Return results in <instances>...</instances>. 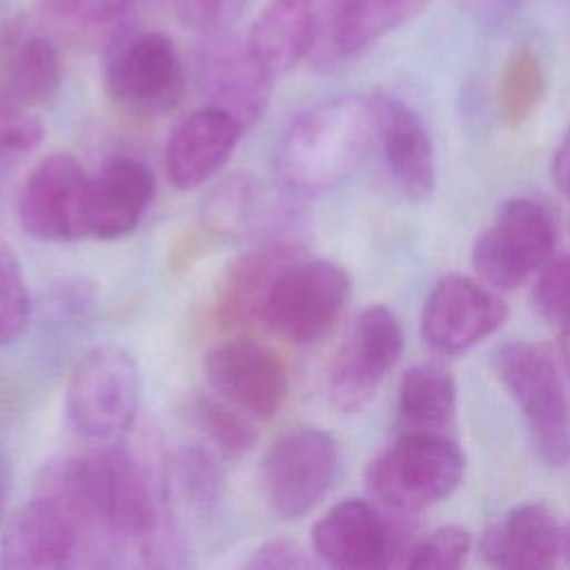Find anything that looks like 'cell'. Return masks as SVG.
Returning <instances> with one entry per match:
<instances>
[{"label": "cell", "mask_w": 570, "mask_h": 570, "mask_svg": "<svg viewBox=\"0 0 570 570\" xmlns=\"http://www.w3.org/2000/svg\"><path fill=\"white\" fill-rule=\"evenodd\" d=\"M557 354H559V367L570 379V327H561L559 343H557Z\"/></svg>", "instance_id": "38"}, {"label": "cell", "mask_w": 570, "mask_h": 570, "mask_svg": "<svg viewBox=\"0 0 570 570\" xmlns=\"http://www.w3.org/2000/svg\"><path fill=\"white\" fill-rule=\"evenodd\" d=\"M87 194L89 176L85 167L71 154H47L31 167L18 189V223L36 240L87 238Z\"/></svg>", "instance_id": "10"}, {"label": "cell", "mask_w": 570, "mask_h": 570, "mask_svg": "<svg viewBox=\"0 0 570 570\" xmlns=\"http://www.w3.org/2000/svg\"><path fill=\"white\" fill-rule=\"evenodd\" d=\"M243 125L220 107L205 105L187 114L165 147V169L178 191H191L220 171L238 145Z\"/></svg>", "instance_id": "19"}, {"label": "cell", "mask_w": 570, "mask_h": 570, "mask_svg": "<svg viewBox=\"0 0 570 570\" xmlns=\"http://www.w3.org/2000/svg\"><path fill=\"white\" fill-rule=\"evenodd\" d=\"M156 194L154 171L138 158L111 156L89 176L87 236L116 240L131 234Z\"/></svg>", "instance_id": "20"}, {"label": "cell", "mask_w": 570, "mask_h": 570, "mask_svg": "<svg viewBox=\"0 0 570 570\" xmlns=\"http://www.w3.org/2000/svg\"><path fill=\"white\" fill-rule=\"evenodd\" d=\"M318 38L314 0H269L256 16L245 42L261 67L276 76L305 60Z\"/></svg>", "instance_id": "22"}, {"label": "cell", "mask_w": 570, "mask_h": 570, "mask_svg": "<svg viewBox=\"0 0 570 570\" xmlns=\"http://www.w3.org/2000/svg\"><path fill=\"white\" fill-rule=\"evenodd\" d=\"M523 0H461L468 11L476 13L483 20H503L519 11Z\"/></svg>", "instance_id": "36"}, {"label": "cell", "mask_w": 570, "mask_h": 570, "mask_svg": "<svg viewBox=\"0 0 570 570\" xmlns=\"http://www.w3.org/2000/svg\"><path fill=\"white\" fill-rule=\"evenodd\" d=\"M508 318L499 292L479 278L448 274L434 283L421 309V336L439 354H463Z\"/></svg>", "instance_id": "11"}, {"label": "cell", "mask_w": 570, "mask_h": 570, "mask_svg": "<svg viewBox=\"0 0 570 570\" xmlns=\"http://www.w3.org/2000/svg\"><path fill=\"white\" fill-rule=\"evenodd\" d=\"M456 421V383L439 365H414L401 383L396 396V432L452 434Z\"/></svg>", "instance_id": "25"}, {"label": "cell", "mask_w": 570, "mask_h": 570, "mask_svg": "<svg viewBox=\"0 0 570 570\" xmlns=\"http://www.w3.org/2000/svg\"><path fill=\"white\" fill-rule=\"evenodd\" d=\"M465 476V454L454 434L396 432L367 465L370 494L390 512L414 514L448 499Z\"/></svg>", "instance_id": "2"}, {"label": "cell", "mask_w": 570, "mask_h": 570, "mask_svg": "<svg viewBox=\"0 0 570 570\" xmlns=\"http://www.w3.org/2000/svg\"><path fill=\"white\" fill-rule=\"evenodd\" d=\"M62 85V58L56 45L36 33L11 36L0 47V100L40 107Z\"/></svg>", "instance_id": "23"}, {"label": "cell", "mask_w": 570, "mask_h": 570, "mask_svg": "<svg viewBox=\"0 0 570 570\" xmlns=\"http://www.w3.org/2000/svg\"><path fill=\"white\" fill-rule=\"evenodd\" d=\"M552 178H554V185L559 187V191L566 198H570V127H568V131L563 134L561 142L554 149Z\"/></svg>", "instance_id": "37"}, {"label": "cell", "mask_w": 570, "mask_h": 570, "mask_svg": "<svg viewBox=\"0 0 570 570\" xmlns=\"http://www.w3.org/2000/svg\"><path fill=\"white\" fill-rule=\"evenodd\" d=\"M352 294L347 272L323 258H298L276 281L265 327L296 345L323 341L341 321Z\"/></svg>", "instance_id": "6"}, {"label": "cell", "mask_w": 570, "mask_h": 570, "mask_svg": "<svg viewBox=\"0 0 570 570\" xmlns=\"http://www.w3.org/2000/svg\"><path fill=\"white\" fill-rule=\"evenodd\" d=\"M82 532L76 519L53 499L33 492L4 525L0 568L60 570L80 561Z\"/></svg>", "instance_id": "14"}, {"label": "cell", "mask_w": 570, "mask_h": 570, "mask_svg": "<svg viewBox=\"0 0 570 570\" xmlns=\"http://www.w3.org/2000/svg\"><path fill=\"white\" fill-rule=\"evenodd\" d=\"M7 492H9V472H7V461H4V456L0 452V514L4 510Z\"/></svg>", "instance_id": "39"}, {"label": "cell", "mask_w": 570, "mask_h": 570, "mask_svg": "<svg viewBox=\"0 0 570 570\" xmlns=\"http://www.w3.org/2000/svg\"><path fill=\"white\" fill-rule=\"evenodd\" d=\"M38 7L65 22L100 27L118 20L127 11L129 0H38Z\"/></svg>", "instance_id": "33"}, {"label": "cell", "mask_w": 570, "mask_h": 570, "mask_svg": "<svg viewBox=\"0 0 570 570\" xmlns=\"http://www.w3.org/2000/svg\"><path fill=\"white\" fill-rule=\"evenodd\" d=\"M31 321V296L16 252L0 243V347L13 345Z\"/></svg>", "instance_id": "29"}, {"label": "cell", "mask_w": 570, "mask_h": 570, "mask_svg": "<svg viewBox=\"0 0 570 570\" xmlns=\"http://www.w3.org/2000/svg\"><path fill=\"white\" fill-rule=\"evenodd\" d=\"M403 354V327L396 314L374 303L358 312L327 372V394L341 412L363 410Z\"/></svg>", "instance_id": "9"}, {"label": "cell", "mask_w": 570, "mask_h": 570, "mask_svg": "<svg viewBox=\"0 0 570 570\" xmlns=\"http://www.w3.org/2000/svg\"><path fill=\"white\" fill-rule=\"evenodd\" d=\"M428 0H325L309 56L318 65L352 60L387 33L414 20Z\"/></svg>", "instance_id": "17"}, {"label": "cell", "mask_w": 570, "mask_h": 570, "mask_svg": "<svg viewBox=\"0 0 570 570\" xmlns=\"http://www.w3.org/2000/svg\"><path fill=\"white\" fill-rule=\"evenodd\" d=\"M566 532L543 503H521L488 525L479 554L488 566L505 570L550 568L563 554Z\"/></svg>", "instance_id": "21"}, {"label": "cell", "mask_w": 570, "mask_h": 570, "mask_svg": "<svg viewBox=\"0 0 570 570\" xmlns=\"http://www.w3.org/2000/svg\"><path fill=\"white\" fill-rule=\"evenodd\" d=\"M207 220L223 234L258 236L276 240V229L287 225L294 209L287 200L274 194L252 176H232L218 185L205 205Z\"/></svg>", "instance_id": "24"}, {"label": "cell", "mask_w": 570, "mask_h": 570, "mask_svg": "<svg viewBox=\"0 0 570 570\" xmlns=\"http://www.w3.org/2000/svg\"><path fill=\"white\" fill-rule=\"evenodd\" d=\"M532 305L546 321L570 327V254L552 256L537 272Z\"/></svg>", "instance_id": "31"}, {"label": "cell", "mask_w": 570, "mask_h": 570, "mask_svg": "<svg viewBox=\"0 0 570 570\" xmlns=\"http://www.w3.org/2000/svg\"><path fill=\"white\" fill-rule=\"evenodd\" d=\"M372 142V96H334L289 122L276 147V174L294 194L325 191L361 165Z\"/></svg>", "instance_id": "1"}, {"label": "cell", "mask_w": 570, "mask_h": 570, "mask_svg": "<svg viewBox=\"0 0 570 570\" xmlns=\"http://www.w3.org/2000/svg\"><path fill=\"white\" fill-rule=\"evenodd\" d=\"M272 80L274 76L261 67L247 42L220 33H214V40L198 58V82L209 105L232 114L243 129L263 118L272 96Z\"/></svg>", "instance_id": "18"}, {"label": "cell", "mask_w": 570, "mask_h": 570, "mask_svg": "<svg viewBox=\"0 0 570 570\" xmlns=\"http://www.w3.org/2000/svg\"><path fill=\"white\" fill-rule=\"evenodd\" d=\"M42 138L45 127L29 107L0 100V167L29 156Z\"/></svg>", "instance_id": "32"}, {"label": "cell", "mask_w": 570, "mask_h": 570, "mask_svg": "<svg viewBox=\"0 0 570 570\" xmlns=\"http://www.w3.org/2000/svg\"><path fill=\"white\" fill-rule=\"evenodd\" d=\"M243 4L245 0H174L178 18L207 36L223 33L238 18Z\"/></svg>", "instance_id": "34"}, {"label": "cell", "mask_w": 570, "mask_h": 570, "mask_svg": "<svg viewBox=\"0 0 570 570\" xmlns=\"http://www.w3.org/2000/svg\"><path fill=\"white\" fill-rule=\"evenodd\" d=\"M374 140L387 171L410 200H428L436 185V158L423 118L403 98L385 91L372 94Z\"/></svg>", "instance_id": "15"}, {"label": "cell", "mask_w": 570, "mask_h": 570, "mask_svg": "<svg viewBox=\"0 0 570 570\" xmlns=\"http://www.w3.org/2000/svg\"><path fill=\"white\" fill-rule=\"evenodd\" d=\"M303 245L289 238L265 240L236 256L216 285V321L225 330L265 325V309L278 276L298 258Z\"/></svg>", "instance_id": "16"}, {"label": "cell", "mask_w": 570, "mask_h": 570, "mask_svg": "<svg viewBox=\"0 0 570 570\" xmlns=\"http://www.w3.org/2000/svg\"><path fill=\"white\" fill-rule=\"evenodd\" d=\"M309 566L312 561L305 550L289 539H269L245 561V568L252 570H303Z\"/></svg>", "instance_id": "35"}, {"label": "cell", "mask_w": 570, "mask_h": 570, "mask_svg": "<svg viewBox=\"0 0 570 570\" xmlns=\"http://www.w3.org/2000/svg\"><path fill=\"white\" fill-rule=\"evenodd\" d=\"M205 374L223 401L254 421L276 416L289 394L285 361L269 345L249 338L227 341L209 350Z\"/></svg>", "instance_id": "12"}, {"label": "cell", "mask_w": 570, "mask_h": 570, "mask_svg": "<svg viewBox=\"0 0 570 570\" xmlns=\"http://www.w3.org/2000/svg\"><path fill=\"white\" fill-rule=\"evenodd\" d=\"M140 370L120 345H94L73 363L65 387V414L87 443H118L134 425L140 405Z\"/></svg>", "instance_id": "3"}, {"label": "cell", "mask_w": 570, "mask_h": 570, "mask_svg": "<svg viewBox=\"0 0 570 570\" xmlns=\"http://www.w3.org/2000/svg\"><path fill=\"white\" fill-rule=\"evenodd\" d=\"M312 548L334 568L379 570L396 563L401 537L376 505L363 499L334 503L312 528Z\"/></svg>", "instance_id": "13"}, {"label": "cell", "mask_w": 570, "mask_h": 570, "mask_svg": "<svg viewBox=\"0 0 570 570\" xmlns=\"http://www.w3.org/2000/svg\"><path fill=\"white\" fill-rule=\"evenodd\" d=\"M338 472V445L318 428H296L278 436L263 459V490L283 519H301L327 494Z\"/></svg>", "instance_id": "7"}, {"label": "cell", "mask_w": 570, "mask_h": 570, "mask_svg": "<svg viewBox=\"0 0 570 570\" xmlns=\"http://www.w3.org/2000/svg\"><path fill=\"white\" fill-rule=\"evenodd\" d=\"M185 85L183 62L160 31H134L116 38L105 58V89L127 109L156 114L171 109Z\"/></svg>", "instance_id": "8"}, {"label": "cell", "mask_w": 570, "mask_h": 570, "mask_svg": "<svg viewBox=\"0 0 570 570\" xmlns=\"http://www.w3.org/2000/svg\"><path fill=\"white\" fill-rule=\"evenodd\" d=\"M472 550V534L461 525L434 528L423 539L414 541L403 566L412 570H454L461 568Z\"/></svg>", "instance_id": "30"}, {"label": "cell", "mask_w": 570, "mask_h": 570, "mask_svg": "<svg viewBox=\"0 0 570 570\" xmlns=\"http://www.w3.org/2000/svg\"><path fill=\"white\" fill-rule=\"evenodd\" d=\"M191 419L207 443L223 456H243L256 445L254 419L223 399L200 396L191 405Z\"/></svg>", "instance_id": "27"}, {"label": "cell", "mask_w": 570, "mask_h": 570, "mask_svg": "<svg viewBox=\"0 0 570 570\" xmlns=\"http://www.w3.org/2000/svg\"><path fill=\"white\" fill-rule=\"evenodd\" d=\"M557 220L552 209L530 196L505 200L490 225L474 238L472 267L479 281L510 292L554 256Z\"/></svg>", "instance_id": "5"}, {"label": "cell", "mask_w": 570, "mask_h": 570, "mask_svg": "<svg viewBox=\"0 0 570 570\" xmlns=\"http://www.w3.org/2000/svg\"><path fill=\"white\" fill-rule=\"evenodd\" d=\"M499 381L519 405L534 454L550 468L570 461V399L550 352L530 341H508L494 354Z\"/></svg>", "instance_id": "4"}, {"label": "cell", "mask_w": 570, "mask_h": 570, "mask_svg": "<svg viewBox=\"0 0 570 570\" xmlns=\"http://www.w3.org/2000/svg\"><path fill=\"white\" fill-rule=\"evenodd\" d=\"M546 89L548 76L537 51L525 45L512 49L497 82L499 120L510 129H519L539 109Z\"/></svg>", "instance_id": "26"}, {"label": "cell", "mask_w": 570, "mask_h": 570, "mask_svg": "<svg viewBox=\"0 0 570 570\" xmlns=\"http://www.w3.org/2000/svg\"><path fill=\"white\" fill-rule=\"evenodd\" d=\"M174 483L191 508L212 510L223 494V468L212 445L194 443L178 452L174 461Z\"/></svg>", "instance_id": "28"}, {"label": "cell", "mask_w": 570, "mask_h": 570, "mask_svg": "<svg viewBox=\"0 0 570 570\" xmlns=\"http://www.w3.org/2000/svg\"><path fill=\"white\" fill-rule=\"evenodd\" d=\"M563 554L568 557V561H570V528L566 530V546H563Z\"/></svg>", "instance_id": "40"}]
</instances>
